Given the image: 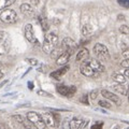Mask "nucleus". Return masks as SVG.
I'll return each instance as SVG.
<instances>
[{
	"label": "nucleus",
	"mask_w": 129,
	"mask_h": 129,
	"mask_svg": "<svg viewBox=\"0 0 129 129\" xmlns=\"http://www.w3.org/2000/svg\"><path fill=\"white\" fill-rule=\"evenodd\" d=\"M57 43H58L57 35H55L54 32H50V34L45 35V38H44V41L42 44L43 52L47 55L52 54L56 48V46H57Z\"/></svg>",
	"instance_id": "1"
},
{
	"label": "nucleus",
	"mask_w": 129,
	"mask_h": 129,
	"mask_svg": "<svg viewBox=\"0 0 129 129\" xmlns=\"http://www.w3.org/2000/svg\"><path fill=\"white\" fill-rule=\"evenodd\" d=\"M40 115H41V117L43 118V122L45 124V126L56 128L60 125V116L57 113L43 112L42 114H40Z\"/></svg>",
	"instance_id": "2"
},
{
	"label": "nucleus",
	"mask_w": 129,
	"mask_h": 129,
	"mask_svg": "<svg viewBox=\"0 0 129 129\" xmlns=\"http://www.w3.org/2000/svg\"><path fill=\"white\" fill-rule=\"evenodd\" d=\"M92 51H94L95 55L97 56V58H98L100 61H108V60L110 59L109 50L107 48L106 45H103L101 43H96L94 48H92Z\"/></svg>",
	"instance_id": "3"
},
{
	"label": "nucleus",
	"mask_w": 129,
	"mask_h": 129,
	"mask_svg": "<svg viewBox=\"0 0 129 129\" xmlns=\"http://www.w3.org/2000/svg\"><path fill=\"white\" fill-rule=\"evenodd\" d=\"M17 14L12 9H3L0 13V21L5 24H14L17 22Z\"/></svg>",
	"instance_id": "4"
},
{
	"label": "nucleus",
	"mask_w": 129,
	"mask_h": 129,
	"mask_svg": "<svg viewBox=\"0 0 129 129\" xmlns=\"http://www.w3.org/2000/svg\"><path fill=\"white\" fill-rule=\"evenodd\" d=\"M11 46L10 35L6 31H0V56L7 54Z\"/></svg>",
	"instance_id": "5"
},
{
	"label": "nucleus",
	"mask_w": 129,
	"mask_h": 129,
	"mask_svg": "<svg viewBox=\"0 0 129 129\" xmlns=\"http://www.w3.org/2000/svg\"><path fill=\"white\" fill-rule=\"evenodd\" d=\"M26 118L29 119L30 122L35 125V127L38 128V129H44L46 127L45 124L43 122V118L41 117V115L37 112H34V111L28 112L26 114Z\"/></svg>",
	"instance_id": "6"
},
{
	"label": "nucleus",
	"mask_w": 129,
	"mask_h": 129,
	"mask_svg": "<svg viewBox=\"0 0 129 129\" xmlns=\"http://www.w3.org/2000/svg\"><path fill=\"white\" fill-rule=\"evenodd\" d=\"M69 128L71 129H81V128H85L88 125V119H85L81 116H76L72 119H69Z\"/></svg>",
	"instance_id": "7"
},
{
	"label": "nucleus",
	"mask_w": 129,
	"mask_h": 129,
	"mask_svg": "<svg viewBox=\"0 0 129 129\" xmlns=\"http://www.w3.org/2000/svg\"><path fill=\"white\" fill-rule=\"evenodd\" d=\"M80 71L83 75L88 76V78H97V76L99 75V73H97V72L89 66V63H88L87 61H85V60H84V62L81 64Z\"/></svg>",
	"instance_id": "8"
},
{
	"label": "nucleus",
	"mask_w": 129,
	"mask_h": 129,
	"mask_svg": "<svg viewBox=\"0 0 129 129\" xmlns=\"http://www.w3.org/2000/svg\"><path fill=\"white\" fill-rule=\"evenodd\" d=\"M56 89H57V91L59 92L60 95H62L64 97H72L75 91H76V87L74 85H71V86H66V85H57L56 86Z\"/></svg>",
	"instance_id": "9"
},
{
	"label": "nucleus",
	"mask_w": 129,
	"mask_h": 129,
	"mask_svg": "<svg viewBox=\"0 0 129 129\" xmlns=\"http://www.w3.org/2000/svg\"><path fill=\"white\" fill-rule=\"evenodd\" d=\"M61 47H62V51H63V52H66V53H68V54L71 55V54L75 51L76 44H75V42H74L71 38H64V39L62 40Z\"/></svg>",
	"instance_id": "10"
},
{
	"label": "nucleus",
	"mask_w": 129,
	"mask_h": 129,
	"mask_svg": "<svg viewBox=\"0 0 129 129\" xmlns=\"http://www.w3.org/2000/svg\"><path fill=\"white\" fill-rule=\"evenodd\" d=\"M87 62L89 63V66L97 72V73L100 74V73H102V72L106 71V67L103 66L102 62L100 61V60H97V59L94 58V59H89Z\"/></svg>",
	"instance_id": "11"
},
{
	"label": "nucleus",
	"mask_w": 129,
	"mask_h": 129,
	"mask_svg": "<svg viewBox=\"0 0 129 129\" xmlns=\"http://www.w3.org/2000/svg\"><path fill=\"white\" fill-rule=\"evenodd\" d=\"M24 31H25V37H26V39L28 40V41H29L30 43H35L36 37H35V34H34V27H32L31 24H27V25L25 26Z\"/></svg>",
	"instance_id": "12"
},
{
	"label": "nucleus",
	"mask_w": 129,
	"mask_h": 129,
	"mask_svg": "<svg viewBox=\"0 0 129 129\" xmlns=\"http://www.w3.org/2000/svg\"><path fill=\"white\" fill-rule=\"evenodd\" d=\"M19 9H21V12L23 15L27 16V17H32V16L35 15V10L34 8H32L30 5H28V3H23V5L19 7Z\"/></svg>",
	"instance_id": "13"
},
{
	"label": "nucleus",
	"mask_w": 129,
	"mask_h": 129,
	"mask_svg": "<svg viewBox=\"0 0 129 129\" xmlns=\"http://www.w3.org/2000/svg\"><path fill=\"white\" fill-rule=\"evenodd\" d=\"M101 95H102L106 99L110 100V101L114 102V103H116V104H119V98H118V97L116 96V95L113 94V92L109 91V90H107V89H102V90H101Z\"/></svg>",
	"instance_id": "14"
},
{
	"label": "nucleus",
	"mask_w": 129,
	"mask_h": 129,
	"mask_svg": "<svg viewBox=\"0 0 129 129\" xmlns=\"http://www.w3.org/2000/svg\"><path fill=\"white\" fill-rule=\"evenodd\" d=\"M69 69H70L69 66H64L63 68H61V69H58V70H56L54 72H52V73H51V78L56 79V80H59L62 75H64L68 71H69Z\"/></svg>",
	"instance_id": "15"
},
{
	"label": "nucleus",
	"mask_w": 129,
	"mask_h": 129,
	"mask_svg": "<svg viewBox=\"0 0 129 129\" xmlns=\"http://www.w3.org/2000/svg\"><path fill=\"white\" fill-rule=\"evenodd\" d=\"M69 59H70V54L66 53V52H62L57 57V59H56V63L58 66H64V64L69 61Z\"/></svg>",
	"instance_id": "16"
},
{
	"label": "nucleus",
	"mask_w": 129,
	"mask_h": 129,
	"mask_svg": "<svg viewBox=\"0 0 129 129\" xmlns=\"http://www.w3.org/2000/svg\"><path fill=\"white\" fill-rule=\"evenodd\" d=\"M88 57H89V52H88L87 48H82L78 55H76V60L78 61H84V60L88 59Z\"/></svg>",
	"instance_id": "17"
},
{
	"label": "nucleus",
	"mask_w": 129,
	"mask_h": 129,
	"mask_svg": "<svg viewBox=\"0 0 129 129\" xmlns=\"http://www.w3.org/2000/svg\"><path fill=\"white\" fill-rule=\"evenodd\" d=\"M114 89L117 91V92H119L120 95L127 96V94H128V88H127V86L123 85V84H118V83H117V85L114 86Z\"/></svg>",
	"instance_id": "18"
},
{
	"label": "nucleus",
	"mask_w": 129,
	"mask_h": 129,
	"mask_svg": "<svg viewBox=\"0 0 129 129\" xmlns=\"http://www.w3.org/2000/svg\"><path fill=\"white\" fill-rule=\"evenodd\" d=\"M112 79H113V81H115V82L118 83V84H124L127 80L123 74H120V73H114L112 75Z\"/></svg>",
	"instance_id": "19"
},
{
	"label": "nucleus",
	"mask_w": 129,
	"mask_h": 129,
	"mask_svg": "<svg viewBox=\"0 0 129 129\" xmlns=\"http://www.w3.org/2000/svg\"><path fill=\"white\" fill-rule=\"evenodd\" d=\"M16 0H0V10L7 9L10 6H12Z\"/></svg>",
	"instance_id": "20"
},
{
	"label": "nucleus",
	"mask_w": 129,
	"mask_h": 129,
	"mask_svg": "<svg viewBox=\"0 0 129 129\" xmlns=\"http://www.w3.org/2000/svg\"><path fill=\"white\" fill-rule=\"evenodd\" d=\"M11 119L13 120V122H15V123L22 125L23 122H24V119H25V117H24V116H22V115H12V116H11Z\"/></svg>",
	"instance_id": "21"
},
{
	"label": "nucleus",
	"mask_w": 129,
	"mask_h": 129,
	"mask_svg": "<svg viewBox=\"0 0 129 129\" xmlns=\"http://www.w3.org/2000/svg\"><path fill=\"white\" fill-rule=\"evenodd\" d=\"M40 22H41V25H42L43 29H44V30H47V29H48V24H47V22H46V18L44 17L43 15L40 16Z\"/></svg>",
	"instance_id": "22"
},
{
	"label": "nucleus",
	"mask_w": 129,
	"mask_h": 129,
	"mask_svg": "<svg viewBox=\"0 0 129 129\" xmlns=\"http://www.w3.org/2000/svg\"><path fill=\"white\" fill-rule=\"evenodd\" d=\"M82 32H83V35L85 36H89L90 35V32H91V29H90V26L89 25H84L83 28H82Z\"/></svg>",
	"instance_id": "23"
},
{
	"label": "nucleus",
	"mask_w": 129,
	"mask_h": 129,
	"mask_svg": "<svg viewBox=\"0 0 129 129\" xmlns=\"http://www.w3.org/2000/svg\"><path fill=\"white\" fill-rule=\"evenodd\" d=\"M22 125H23L24 127H26V128H36V127H35V125L32 124L29 119H27V118L24 119V122H23Z\"/></svg>",
	"instance_id": "24"
},
{
	"label": "nucleus",
	"mask_w": 129,
	"mask_h": 129,
	"mask_svg": "<svg viewBox=\"0 0 129 129\" xmlns=\"http://www.w3.org/2000/svg\"><path fill=\"white\" fill-rule=\"evenodd\" d=\"M98 103H99V106L102 107V108H107V109H110L111 108V104L109 103L108 101H106V100H100Z\"/></svg>",
	"instance_id": "25"
},
{
	"label": "nucleus",
	"mask_w": 129,
	"mask_h": 129,
	"mask_svg": "<svg viewBox=\"0 0 129 129\" xmlns=\"http://www.w3.org/2000/svg\"><path fill=\"white\" fill-rule=\"evenodd\" d=\"M119 31L122 32V34H124V35H128L129 34V29H128V26L127 25H123L122 27L119 28Z\"/></svg>",
	"instance_id": "26"
},
{
	"label": "nucleus",
	"mask_w": 129,
	"mask_h": 129,
	"mask_svg": "<svg viewBox=\"0 0 129 129\" xmlns=\"http://www.w3.org/2000/svg\"><path fill=\"white\" fill-rule=\"evenodd\" d=\"M118 3L124 8H128L129 7V0H118Z\"/></svg>",
	"instance_id": "27"
},
{
	"label": "nucleus",
	"mask_w": 129,
	"mask_h": 129,
	"mask_svg": "<svg viewBox=\"0 0 129 129\" xmlns=\"http://www.w3.org/2000/svg\"><path fill=\"white\" fill-rule=\"evenodd\" d=\"M120 66L124 67L125 69H126V68H128V67H129V60H128V58H125L124 61L120 62Z\"/></svg>",
	"instance_id": "28"
},
{
	"label": "nucleus",
	"mask_w": 129,
	"mask_h": 129,
	"mask_svg": "<svg viewBox=\"0 0 129 129\" xmlns=\"http://www.w3.org/2000/svg\"><path fill=\"white\" fill-rule=\"evenodd\" d=\"M97 96H98V91H97V90H92V91L90 92V95H89L90 99H92V100H95V99L97 98Z\"/></svg>",
	"instance_id": "29"
},
{
	"label": "nucleus",
	"mask_w": 129,
	"mask_h": 129,
	"mask_svg": "<svg viewBox=\"0 0 129 129\" xmlns=\"http://www.w3.org/2000/svg\"><path fill=\"white\" fill-rule=\"evenodd\" d=\"M27 61L29 62L31 66H36V64L38 63V61H37V59H34V58H29V59H27Z\"/></svg>",
	"instance_id": "30"
},
{
	"label": "nucleus",
	"mask_w": 129,
	"mask_h": 129,
	"mask_svg": "<svg viewBox=\"0 0 129 129\" xmlns=\"http://www.w3.org/2000/svg\"><path fill=\"white\" fill-rule=\"evenodd\" d=\"M38 95H40V96H46V97H52V95H50L48 92L43 91V90H38Z\"/></svg>",
	"instance_id": "31"
},
{
	"label": "nucleus",
	"mask_w": 129,
	"mask_h": 129,
	"mask_svg": "<svg viewBox=\"0 0 129 129\" xmlns=\"http://www.w3.org/2000/svg\"><path fill=\"white\" fill-rule=\"evenodd\" d=\"M81 102L84 104H88V100H87V95H84L82 98H81Z\"/></svg>",
	"instance_id": "32"
},
{
	"label": "nucleus",
	"mask_w": 129,
	"mask_h": 129,
	"mask_svg": "<svg viewBox=\"0 0 129 129\" xmlns=\"http://www.w3.org/2000/svg\"><path fill=\"white\" fill-rule=\"evenodd\" d=\"M101 127H103V123H97V124H95V125H92V126H91V128H92V129L101 128Z\"/></svg>",
	"instance_id": "33"
},
{
	"label": "nucleus",
	"mask_w": 129,
	"mask_h": 129,
	"mask_svg": "<svg viewBox=\"0 0 129 129\" xmlns=\"http://www.w3.org/2000/svg\"><path fill=\"white\" fill-rule=\"evenodd\" d=\"M62 127L63 128H69V118H66L64 119V122L62 124Z\"/></svg>",
	"instance_id": "34"
},
{
	"label": "nucleus",
	"mask_w": 129,
	"mask_h": 129,
	"mask_svg": "<svg viewBox=\"0 0 129 129\" xmlns=\"http://www.w3.org/2000/svg\"><path fill=\"white\" fill-rule=\"evenodd\" d=\"M123 56H124V58H128V57H129V52H128L127 48L123 52Z\"/></svg>",
	"instance_id": "35"
},
{
	"label": "nucleus",
	"mask_w": 129,
	"mask_h": 129,
	"mask_svg": "<svg viewBox=\"0 0 129 129\" xmlns=\"http://www.w3.org/2000/svg\"><path fill=\"white\" fill-rule=\"evenodd\" d=\"M8 83V80H5V81H2V82L1 83H0V88H1L3 85H6V84Z\"/></svg>",
	"instance_id": "36"
},
{
	"label": "nucleus",
	"mask_w": 129,
	"mask_h": 129,
	"mask_svg": "<svg viewBox=\"0 0 129 129\" xmlns=\"http://www.w3.org/2000/svg\"><path fill=\"white\" fill-rule=\"evenodd\" d=\"M38 0H31V3H32V5H36V6H37L38 5Z\"/></svg>",
	"instance_id": "37"
},
{
	"label": "nucleus",
	"mask_w": 129,
	"mask_h": 129,
	"mask_svg": "<svg viewBox=\"0 0 129 129\" xmlns=\"http://www.w3.org/2000/svg\"><path fill=\"white\" fill-rule=\"evenodd\" d=\"M128 73H129V72H128V69L126 68V71H125V75H124V76H125V78H126V79L128 78Z\"/></svg>",
	"instance_id": "38"
},
{
	"label": "nucleus",
	"mask_w": 129,
	"mask_h": 129,
	"mask_svg": "<svg viewBox=\"0 0 129 129\" xmlns=\"http://www.w3.org/2000/svg\"><path fill=\"white\" fill-rule=\"evenodd\" d=\"M3 75H5V73H3L2 71H0V80H1V79L3 78Z\"/></svg>",
	"instance_id": "39"
},
{
	"label": "nucleus",
	"mask_w": 129,
	"mask_h": 129,
	"mask_svg": "<svg viewBox=\"0 0 129 129\" xmlns=\"http://www.w3.org/2000/svg\"><path fill=\"white\" fill-rule=\"evenodd\" d=\"M28 85H29V88H30V89H32V83L29 82V83H28Z\"/></svg>",
	"instance_id": "40"
},
{
	"label": "nucleus",
	"mask_w": 129,
	"mask_h": 129,
	"mask_svg": "<svg viewBox=\"0 0 129 129\" xmlns=\"http://www.w3.org/2000/svg\"><path fill=\"white\" fill-rule=\"evenodd\" d=\"M7 126L6 125H3V124H0V128H6Z\"/></svg>",
	"instance_id": "41"
},
{
	"label": "nucleus",
	"mask_w": 129,
	"mask_h": 129,
	"mask_svg": "<svg viewBox=\"0 0 129 129\" xmlns=\"http://www.w3.org/2000/svg\"><path fill=\"white\" fill-rule=\"evenodd\" d=\"M1 68H2V63L0 62V70H1Z\"/></svg>",
	"instance_id": "42"
}]
</instances>
